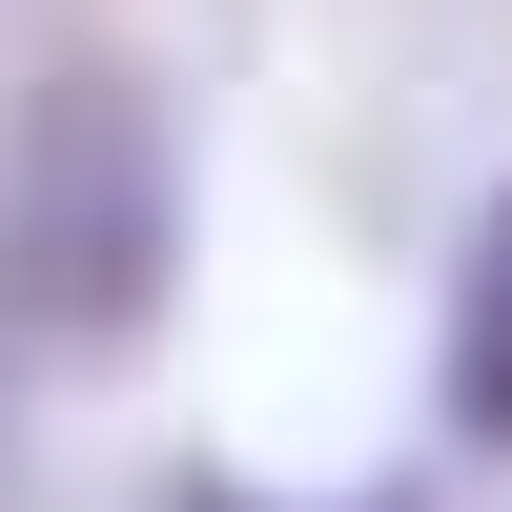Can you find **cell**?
Segmentation results:
<instances>
[{
  "label": "cell",
  "mask_w": 512,
  "mask_h": 512,
  "mask_svg": "<svg viewBox=\"0 0 512 512\" xmlns=\"http://www.w3.org/2000/svg\"><path fill=\"white\" fill-rule=\"evenodd\" d=\"M164 512H431V492H410V472H369V492H246V472H205V451H185Z\"/></svg>",
  "instance_id": "3957f363"
},
{
  "label": "cell",
  "mask_w": 512,
  "mask_h": 512,
  "mask_svg": "<svg viewBox=\"0 0 512 512\" xmlns=\"http://www.w3.org/2000/svg\"><path fill=\"white\" fill-rule=\"evenodd\" d=\"M431 431H451V451H512V185L472 205V246H451V328H431Z\"/></svg>",
  "instance_id": "7a4b0ae2"
},
{
  "label": "cell",
  "mask_w": 512,
  "mask_h": 512,
  "mask_svg": "<svg viewBox=\"0 0 512 512\" xmlns=\"http://www.w3.org/2000/svg\"><path fill=\"white\" fill-rule=\"evenodd\" d=\"M185 103L144 62H41L0 103V369H144L185 308Z\"/></svg>",
  "instance_id": "6da1fadb"
}]
</instances>
